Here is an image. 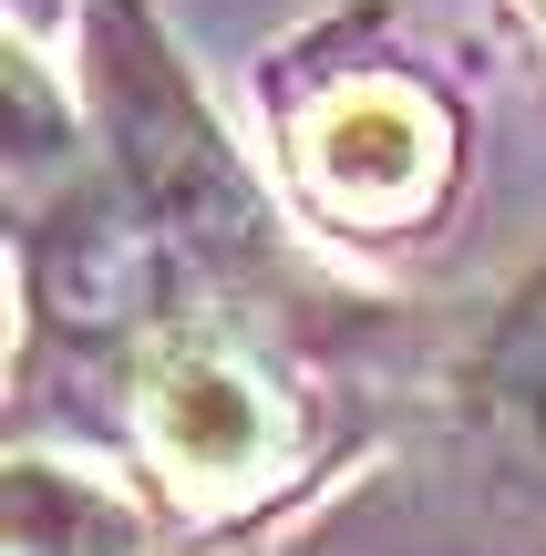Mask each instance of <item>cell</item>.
I'll use <instances>...</instances> for the list:
<instances>
[{
    "label": "cell",
    "mask_w": 546,
    "mask_h": 556,
    "mask_svg": "<svg viewBox=\"0 0 546 556\" xmlns=\"http://www.w3.org/2000/svg\"><path fill=\"white\" fill-rule=\"evenodd\" d=\"M82 52H93V114L124 155V186L144 197V217H165L206 258H258V186L227 155L217 114L196 103L176 41L144 21V0H93L82 11Z\"/></svg>",
    "instance_id": "1"
},
{
    "label": "cell",
    "mask_w": 546,
    "mask_h": 556,
    "mask_svg": "<svg viewBox=\"0 0 546 556\" xmlns=\"http://www.w3.org/2000/svg\"><path fill=\"white\" fill-rule=\"evenodd\" d=\"M309 176H320V197L351 206V217H403V206L444 176V124H433L423 93L371 83V93H351V103L320 114V135H309Z\"/></svg>",
    "instance_id": "2"
},
{
    "label": "cell",
    "mask_w": 546,
    "mask_h": 556,
    "mask_svg": "<svg viewBox=\"0 0 546 556\" xmlns=\"http://www.w3.org/2000/svg\"><path fill=\"white\" fill-rule=\"evenodd\" d=\"M144 422L186 475H238L258 454V392L227 361H165L155 392H144Z\"/></svg>",
    "instance_id": "3"
},
{
    "label": "cell",
    "mask_w": 546,
    "mask_h": 556,
    "mask_svg": "<svg viewBox=\"0 0 546 556\" xmlns=\"http://www.w3.org/2000/svg\"><path fill=\"white\" fill-rule=\"evenodd\" d=\"M11 556H135V516L62 464H11Z\"/></svg>",
    "instance_id": "4"
},
{
    "label": "cell",
    "mask_w": 546,
    "mask_h": 556,
    "mask_svg": "<svg viewBox=\"0 0 546 556\" xmlns=\"http://www.w3.org/2000/svg\"><path fill=\"white\" fill-rule=\"evenodd\" d=\"M485 422L516 454V475L546 484V278L506 309V330H495V351H485Z\"/></svg>",
    "instance_id": "5"
},
{
    "label": "cell",
    "mask_w": 546,
    "mask_h": 556,
    "mask_svg": "<svg viewBox=\"0 0 546 556\" xmlns=\"http://www.w3.org/2000/svg\"><path fill=\"white\" fill-rule=\"evenodd\" d=\"M21 11H52V0H21Z\"/></svg>",
    "instance_id": "6"
}]
</instances>
